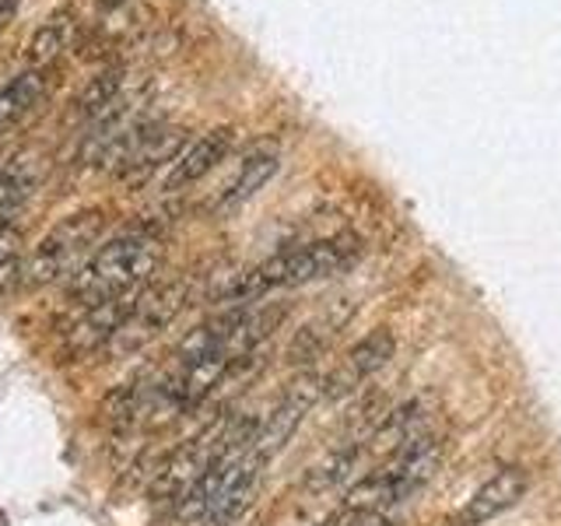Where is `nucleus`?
<instances>
[{
	"label": "nucleus",
	"mask_w": 561,
	"mask_h": 526,
	"mask_svg": "<svg viewBox=\"0 0 561 526\" xmlns=\"http://www.w3.org/2000/svg\"><path fill=\"white\" fill-rule=\"evenodd\" d=\"M323 397V376L320 373H302L288 393L274 403V411L260 421L256 438H253V453L263 456V460H274V456L291 443V435L298 432V425L306 421V414L312 411V403Z\"/></svg>",
	"instance_id": "nucleus-5"
},
{
	"label": "nucleus",
	"mask_w": 561,
	"mask_h": 526,
	"mask_svg": "<svg viewBox=\"0 0 561 526\" xmlns=\"http://www.w3.org/2000/svg\"><path fill=\"white\" fill-rule=\"evenodd\" d=\"M232 140H236L232 127H215V130L201 134L193 145H186L180 155H175V162L165 172V190H183L190 183L204 180V175L232 151Z\"/></svg>",
	"instance_id": "nucleus-8"
},
{
	"label": "nucleus",
	"mask_w": 561,
	"mask_h": 526,
	"mask_svg": "<svg viewBox=\"0 0 561 526\" xmlns=\"http://www.w3.org/2000/svg\"><path fill=\"white\" fill-rule=\"evenodd\" d=\"M316 526H390L382 513H362V508H337L333 516L320 519Z\"/></svg>",
	"instance_id": "nucleus-18"
},
{
	"label": "nucleus",
	"mask_w": 561,
	"mask_h": 526,
	"mask_svg": "<svg viewBox=\"0 0 561 526\" xmlns=\"http://www.w3.org/2000/svg\"><path fill=\"white\" fill-rule=\"evenodd\" d=\"M526 488H530V473L523 467H502L495 478H488L478 491H473V499L463 508V526H481L488 519L508 513L513 505H519Z\"/></svg>",
	"instance_id": "nucleus-9"
},
{
	"label": "nucleus",
	"mask_w": 561,
	"mask_h": 526,
	"mask_svg": "<svg viewBox=\"0 0 561 526\" xmlns=\"http://www.w3.org/2000/svg\"><path fill=\"white\" fill-rule=\"evenodd\" d=\"M39 180H43V162L32 151H18L0 165V228L14 225V215L28 204Z\"/></svg>",
	"instance_id": "nucleus-10"
},
{
	"label": "nucleus",
	"mask_w": 561,
	"mask_h": 526,
	"mask_svg": "<svg viewBox=\"0 0 561 526\" xmlns=\"http://www.w3.org/2000/svg\"><path fill=\"white\" fill-rule=\"evenodd\" d=\"M162 263V245L148 232H123L88 256L84 267L67 281V295L81 306H99L105 298L134 295L151 281Z\"/></svg>",
	"instance_id": "nucleus-2"
},
{
	"label": "nucleus",
	"mask_w": 561,
	"mask_h": 526,
	"mask_svg": "<svg viewBox=\"0 0 561 526\" xmlns=\"http://www.w3.org/2000/svg\"><path fill=\"white\" fill-rule=\"evenodd\" d=\"M22 242H25V236L18 225L0 228V298H4L14 285H22V267H25Z\"/></svg>",
	"instance_id": "nucleus-16"
},
{
	"label": "nucleus",
	"mask_w": 561,
	"mask_h": 526,
	"mask_svg": "<svg viewBox=\"0 0 561 526\" xmlns=\"http://www.w3.org/2000/svg\"><path fill=\"white\" fill-rule=\"evenodd\" d=\"M105 218L99 207L78 210V215L64 218L60 225H53L49 232L39 239V245L32 250V256L22 267V285L25 288H43L53 285V281H67L75 277L88 256L95 253V245L102 239Z\"/></svg>",
	"instance_id": "nucleus-3"
},
{
	"label": "nucleus",
	"mask_w": 561,
	"mask_h": 526,
	"mask_svg": "<svg viewBox=\"0 0 561 526\" xmlns=\"http://www.w3.org/2000/svg\"><path fill=\"white\" fill-rule=\"evenodd\" d=\"M362 242L355 236H333L320 239L309 245H295V250H280L271 260H263L260 267L236 274L232 291H228L225 302L232 306H253L260 295H267L274 288H298L309 285V281H323L347 271L351 263L358 260Z\"/></svg>",
	"instance_id": "nucleus-1"
},
{
	"label": "nucleus",
	"mask_w": 561,
	"mask_h": 526,
	"mask_svg": "<svg viewBox=\"0 0 561 526\" xmlns=\"http://www.w3.org/2000/svg\"><path fill=\"white\" fill-rule=\"evenodd\" d=\"M186 281H162V285H148L140 288L134 298V309L127 316V323L119 327V333L113 338L110 347H116L119 355H130V351L145 347L151 338H158L175 316L186 306Z\"/></svg>",
	"instance_id": "nucleus-4"
},
{
	"label": "nucleus",
	"mask_w": 561,
	"mask_h": 526,
	"mask_svg": "<svg viewBox=\"0 0 561 526\" xmlns=\"http://www.w3.org/2000/svg\"><path fill=\"white\" fill-rule=\"evenodd\" d=\"M46 92V70L43 67H28L18 78H11L0 88V130H8L11 123L22 119L35 102Z\"/></svg>",
	"instance_id": "nucleus-14"
},
{
	"label": "nucleus",
	"mask_w": 561,
	"mask_h": 526,
	"mask_svg": "<svg viewBox=\"0 0 561 526\" xmlns=\"http://www.w3.org/2000/svg\"><path fill=\"white\" fill-rule=\"evenodd\" d=\"M123 102H130L127 99V70L116 64V67L99 70V75L84 84V92L78 99V116L88 123V127H95L99 119L116 113Z\"/></svg>",
	"instance_id": "nucleus-11"
},
{
	"label": "nucleus",
	"mask_w": 561,
	"mask_h": 526,
	"mask_svg": "<svg viewBox=\"0 0 561 526\" xmlns=\"http://www.w3.org/2000/svg\"><path fill=\"white\" fill-rule=\"evenodd\" d=\"M358 446H344V449H337V453H330L327 460L320 464V467H312V473L306 478V488L309 491H327V488H333V484H341L351 470H355V464H358Z\"/></svg>",
	"instance_id": "nucleus-17"
},
{
	"label": "nucleus",
	"mask_w": 561,
	"mask_h": 526,
	"mask_svg": "<svg viewBox=\"0 0 561 526\" xmlns=\"http://www.w3.org/2000/svg\"><path fill=\"white\" fill-rule=\"evenodd\" d=\"M134 298H137V291L119 295V298H105V302H99V306H84V312L64 333V344H67L70 355H88V351H99L105 344H113V338L119 333V327L127 323V316L134 309Z\"/></svg>",
	"instance_id": "nucleus-7"
},
{
	"label": "nucleus",
	"mask_w": 561,
	"mask_h": 526,
	"mask_svg": "<svg viewBox=\"0 0 561 526\" xmlns=\"http://www.w3.org/2000/svg\"><path fill=\"white\" fill-rule=\"evenodd\" d=\"M277 162H280V158H277L274 148H256V151L239 165V175H236V180L221 190L218 210H232V207H239V204L250 201L256 190L267 186V180L277 172Z\"/></svg>",
	"instance_id": "nucleus-13"
},
{
	"label": "nucleus",
	"mask_w": 561,
	"mask_h": 526,
	"mask_svg": "<svg viewBox=\"0 0 561 526\" xmlns=\"http://www.w3.org/2000/svg\"><path fill=\"white\" fill-rule=\"evenodd\" d=\"M351 320V306L337 302V306H330L320 320H312L306 323L302 330L291 338V347H288V362L295 365H306V362H316L323 355V351L337 341V333L344 330V323Z\"/></svg>",
	"instance_id": "nucleus-12"
},
{
	"label": "nucleus",
	"mask_w": 561,
	"mask_h": 526,
	"mask_svg": "<svg viewBox=\"0 0 561 526\" xmlns=\"http://www.w3.org/2000/svg\"><path fill=\"white\" fill-rule=\"evenodd\" d=\"M18 8V0H0V28H4L11 22V14Z\"/></svg>",
	"instance_id": "nucleus-19"
},
{
	"label": "nucleus",
	"mask_w": 561,
	"mask_h": 526,
	"mask_svg": "<svg viewBox=\"0 0 561 526\" xmlns=\"http://www.w3.org/2000/svg\"><path fill=\"white\" fill-rule=\"evenodd\" d=\"M393 351H397L393 333L386 327L373 330L368 338H362L355 347L347 351L337 368H330V373L323 376V397L327 400H341L347 393H355L368 376H376L379 368L393 358Z\"/></svg>",
	"instance_id": "nucleus-6"
},
{
	"label": "nucleus",
	"mask_w": 561,
	"mask_h": 526,
	"mask_svg": "<svg viewBox=\"0 0 561 526\" xmlns=\"http://www.w3.org/2000/svg\"><path fill=\"white\" fill-rule=\"evenodd\" d=\"M70 35H75V14H70V8H64V11H57V14H49L46 22H43L39 28H35V35H32V46H28L32 64H35V67L49 64L60 49H67Z\"/></svg>",
	"instance_id": "nucleus-15"
}]
</instances>
